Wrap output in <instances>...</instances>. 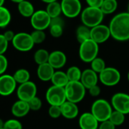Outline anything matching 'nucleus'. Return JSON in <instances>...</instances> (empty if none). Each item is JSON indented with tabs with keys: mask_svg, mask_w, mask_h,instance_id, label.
I'll use <instances>...</instances> for the list:
<instances>
[{
	"mask_svg": "<svg viewBox=\"0 0 129 129\" xmlns=\"http://www.w3.org/2000/svg\"><path fill=\"white\" fill-rule=\"evenodd\" d=\"M111 37L120 42L129 40V13L121 12L115 15L109 25Z\"/></svg>",
	"mask_w": 129,
	"mask_h": 129,
	"instance_id": "1",
	"label": "nucleus"
},
{
	"mask_svg": "<svg viewBox=\"0 0 129 129\" xmlns=\"http://www.w3.org/2000/svg\"><path fill=\"white\" fill-rule=\"evenodd\" d=\"M104 15H105L103 13L100 8L87 6L82 10L81 13V19L82 24L91 29L102 24Z\"/></svg>",
	"mask_w": 129,
	"mask_h": 129,
	"instance_id": "2",
	"label": "nucleus"
},
{
	"mask_svg": "<svg viewBox=\"0 0 129 129\" xmlns=\"http://www.w3.org/2000/svg\"><path fill=\"white\" fill-rule=\"evenodd\" d=\"M112 111L113 109L109 102L104 99H98L93 103L90 112L99 122H102L109 119Z\"/></svg>",
	"mask_w": 129,
	"mask_h": 129,
	"instance_id": "3",
	"label": "nucleus"
},
{
	"mask_svg": "<svg viewBox=\"0 0 129 129\" xmlns=\"http://www.w3.org/2000/svg\"><path fill=\"white\" fill-rule=\"evenodd\" d=\"M86 90L81 81H69L64 87L67 100L75 103H80L85 96Z\"/></svg>",
	"mask_w": 129,
	"mask_h": 129,
	"instance_id": "4",
	"label": "nucleus"
},
{
	"mask_svg": "<svg viewBox=\"0 0 129 129\" xmlns=\"http://www.w3.org/2000/svg\"><path fill=\"white\" fill-rule=\"evenodd\" d=\"M99 44L95 43L91 39L84 41L80 44L79 57L86 63H90L94 58L98 57Z\"/></svg>",
	"mask_w": 129,
	"mask_h": 129,
	"instance_id": "5",
	"label": "nucleus"
},
{
	"mask_svg": "<svg viewBox=\"0 0 129 129\" xmlns=\"http://www.w3.org/2000/svg\"><path fill=\"white\" fill-rule=\"evenodd\" d=\"M46 99L50 106H61L67 100L64 87H60L54 85L51 86L46 90Z\"/></svg>",
	"mask_w": 129,
	"mask_h": 129,
	"instance_id": "6",
	"label": "nucleus"
},
{
	"mask_svg": "<svg viewBox=\"0 0 129 129\" xmlns=\"http://www.w3.org/2000/svg\"><path fill=\"white\" fill-rule=\"evenodd\" d=\"M12 43L15 49L23 52L31 50L34 46V43L30 34L25 32H20L16 34Z\"/></svg>",
	"mask_w": 129,
	"mask_h": 129,
	"instance_id": "7",
	"label": "nucleus"
},
{
	"mask_svg": "<svg viewBox=\"0 0 129 129\" xmlns=\"http://www.w3.org/2000/svg\"><path fill=\"white\" fill-rule=\"evenodd\" d=\"M121 80L119 71L113 67H106L100 74H99V81L106 87H113L117 85Z\"/></svg>",
	"mask_w": 129,
	"mask_h": 129,
	"instance_id": "8",
	"label": "nucleus"
},
{
	"mask_svg": "<svg viewBox=\"0 0 129 129\" xmlns=\"http://www.w3.org/2000/svg\"><path fill=\"white\" fill-rule=\"evenodd\" d=\"M62 14L69 18H74L81 15L82 6L80 0H61Z\"/></svg>",
	"mask_w": 129,
	"mask_h": 129,
	"instance_id": "9",
	"label": "nucleus"
},
{
	"mask_svg": "<svg viewBox=\"0 0 129 129\" xmlns=\"http://www.w3.org/2000/svg\"><path fill=\"white\" fill-rule=\"evenodd\" d=\"M51 23V18L46 10H37L30 18V24L34 30H45L49 28Z\"/></svg>",
	"mask_w": 129,
	"mask_h": 129,
	"instance_id": "10",
	"label": "nucleus"
},
{
	"mask_svg": "<svg viewBox=\"0 0 129 129\" xmlns=\"http://www.w3.org/2000/svg\"><path fill=\"white\" fill-rule=\"evenodd\" d=\"M113 110L118 111L124 115L129 113V94L119 92L115 93L111 99Z\"/></svg>",
	"mask_w": 129,
	"mask_h": 129,
	"instance_id": "11",
	"label": "nucleus"
},
{
	"mask_svg": "<svg viewBox=\"0 0 129 129\" xmlns=\"http://www.w3.org/2000/svg\"><path fill=\"white\" fill-rule=\"evenodd\" d=\"M17 96L18 100L29 102L30 100L37 96V87L33 81H28L20 84L17 88Z\"/></svg>",
	"mask_w": 129,
	"mask_h": 129,
	"instance_id": "12",
	"label": "nucleus"
},
{
	"mask_svg": "<svg viewBox=\"0 0 129 129\" xmlns=\"http://www.w3.org/2000/svg\"><path fill=\"white\" fill-rule=\"evenodd\" d=\"M17 87V82L13 75H3L0 76V95L7 96L12 94Z\"/></svg>",
	"mask_w": 129,
	"mask_h": 129,
	"instance_id": "13",
	"label": "nucleus"
},
{
	"mask_svg": "<svg viewBox=\"0 0 129 129\" xmlns=\"http://www.w3.org/2000/svg\"><path fill=\"white\" fill-rule=\"evenodd\" d=\"M110 37L111 34L109 26L101 24L90 29V39L97 44L105 43Z\"/></svg>",
	"mask_w": 129,
	"mask_h": 129,
	"instance_id": "14",
	"label": "nucleus"
},
{
	"mask_svg": "<svg viewBox=\"0 0 129 129\" xmlns=\"http://www.w3.org/2000/svg\"><path fill=\"white\" fill-rule=\"evenodd\" d=\"M67 57L63 52L60 50H55L49 54L48 63L55 69L58 70L66 66Z\"/></svg>",
	"mask_w": 129,
	"mask_h": 129,
	"instance_id": "15",
	"label": "nucleus"
},
{
	"mask_svg": "<svg viewBox=\"0 0 129 129\" xmlns=\"http://www.w3.org/2000/svg\"><path fill=\"white\" fill-rule=\"evenodd\" d=\"M100 122L91 112H84L79 118L81 129H98Z\"/></svg>",
	"mask_w": 129,
	"mask_h": 129,
	"instance_id": "16",
	"label": "nucleus"
},
{
	"mask_svg": "<svg viewBox=\"0 0 129 129\" xmlns=\"http://www.w3.org/2000/svg\"><path fill=\"white\" fill-rule=\"evenodd\" d=\"M98 81L99 75L93 72L91 69H87L82 72L81 78L80 81L87 90L95 85H97Z\"/></svg>",
	"mask_w": 129,
	"mask_h": 129,
	"instance_id": "17",
	"label": "nucleus"
},
{
	"mask_svg": "<svg viewBox=\"0 0 129 129\" xmlns=\"http://www.w3.org/2000/svg\"><path fill=\"white\" fill-rule=\"evenodd\" d=\"M61 116L67 119L75 118L79 113V109L77 103L66 100L61 106Z\"/></svg>",
	"mask_w": 129,
	"mask_h": 129,
	"instance_id": "18",
	"label": "nucleus"
},
{
	"mask_svg": "<svg viewBox=\"0 0 129 129\" xmlns=\"http://www.w3.org/2000/svg\"><path fill=\"white\" fill-rule=\"evenodd\" d=\"M30 111L27 102L20 100L15 102L12 106V113L16 118H23L26 116Z\"/></svg>",
	"mask_w": 129,
	"mask_h": 129,
	"instance_id": "19",
	"label": "nucleus"
},
{
	"mask_svg": "<svg viewBox=\"0 0 129 129\" xmlns=\"http://www.w3.org/2000/svg\"><path fill=\"white\" fill-rule=\"evenodd\" d=\"M55 70L50 66L49 63H45L38 66L37 74L39 79L42 81L46 82L51 81Z\"/></svg>",
	"mask_w": 129,
	"mask_h": 129,
	"instance_id": "20",
	"label": "nucleus"
},
{
	"mask_svg": "<svg viewBox=\"0 0 129 129\" xmlns=\"http://www.w3.org/2000/svg\"><path fill=\"white\" fill-rule=\"evenodd\" d=\"M18 10L20 15L24 18H31L36 12L33 4L27 0H24L18 4Z\"/></svg>",
	"mask_w": 129,
	"mask_h": 129,
	"instance_id": "21",
	"label": "nucleus"
},
{
	"mask_svg": "<svg viewBox=\"0 0 129 129\" xmlns=\"http://www.w3.org/2000/svg\"><path fill=\"white\" fill-rule=\"evenodd\" d=\"M51 81L52 85L60 87H64L69 82L66 72H64L62 71H55L51 79Z\"/></svg>",
	"mask_w": 129,
	"mask_h": 129,
	"instance_id": "22",
	"label": "nucleus"
},
{
	"mask_svg": "<svg viewBox=\"0 0 129 129\" xmlns=\"http://www.w3.org/2000/svg\"><path fill=\"white\" fill-rule=\"evenodd\" d=\"M76 38L78 42L81 44L84 41L90 39V28L82 24L78 27L76 30Z\"/></svg>",
	"mask_w": 129,
	"mask_h": 129,
	"instance_id": "23",
	"label": "nucleus"
},
{
	"mask_svg": "<svg viewBox=\"0 0 129 129\" xmlns=\"http://www.w3.org/2000/svg\"><path fill=\"white\" fill-rule=\"evenodd\" d=\"M13 77L15 81L17 82V84H22L30 81V74L28 72V70L25 69H19L14 73Z\"/></svg>",
	"mask_w": 129,
	"mask_h": 129,
	"instance_id": "24",
	"label": "nucleus"
},
{
	"mask_svg": "<svg viewBox=\"0 0 129 129\" xmlns=\"http://www.w3.org/2000/svg\"><path fill=\"white\" fill-rule=\"evenodd\" d=\"M46 12H47V14L49 15L51 18L60 16L61 14L62 13L61 3L56 1V2H53V3L47 4Z\"/></svg>",
	"mask_w": 129,
	"mask_h": 129,
	"instance_id": "25",
	"label": "nucleus"
},
{
	"mask_svg": "<svg viewBox=\"0 0 129 129\" xmlns=\"http://www.w3.org/2000/svg\"><path fill=\"white\" fill-rule=\"evenodd\" d=\"M118 8L117 0H104L100 9L104 15H110L114 13Z\"/></svg>",
	"mask_w": 129,
	"mask_h": 129,
	"instance_id": "26",
	"label": "nucleus"
},
{
	"mask_svg": "<svg viewBox=\"0 0 129 129\" xmlns=\"http://www.w3.org/2000/svg\"><path fill=\"white\" fill-rule=\"evenodd\" d=\"M49 54L50 53L46 49H40L37 50L34 55V61L38 64V66H40V64H43L45 63H48Z\"/></svg>",
	"mask_w": 129,
	"mask_h": 129,
	"instance_id": "27",
	"label": "nucleus"
},
{
	"mask_svg": "<svg viewBox=\"0 0 129 129\" xmlns=\"http://www.w3.org/2000/svg\"><path fill=\"white\" fill-rule=\"evenodd\" d=\"M12 20V15L8 9L4 6L0 7V27H7Z\"/></svg>",
	"mask_w": 129,
	"mask_h": 129,
	"instance_id": "28",
	"label": "nucleus"
},
{
	"mask_svg": "<svg viewBox=\"0 0 129 129\" xmlns=\"http://www.w3.org/2000/svg\"><path fill=\"white\" fill-rule=\"evenodd\" d=\"M66 75L69 81H80L82 72L78 66H71L68 69Z\"/></svg>",
	"mask_w": 129,
	"mask_h": 129,
	"instance_id": "29",
	"label": "nucleus"
},
{
	"mask_svg": "<svg viewBox=\"0 0 129 129\" xmlns=\"http://www.w3.org/2000/svg\"><path fill=\"white\" fill-rule=\"evenodd\" d=\"M106 68V62L102 58L96 57L90 62V69L98 75L100 74Z\"/></svg>",
	"mask_w": 129,
	"mask_h": 129,
	"instance_id": "30",
	"label": "nucleus"
},
{
	"mask_svg": "<svg viewBox=\"0 0 129 129\" xmlns=\"http://www.w3.org/2000/svg\"><path fill=\"white\" fill-rule=\"evenodd\" d=\"M125 115L118 112V111H116V110H113L111 115H110V118H109V121L115 126H120L124 122V120H125Z\"/></svg>",
	"mask_w": 129,
	"mask_h": 129,
	"instance_id": "31",
	"label": "nucleus"
},
{
	"mask_svg": "<svg viewBox=\"0 0 129 129\" xmlns=\"http://www.w3.org/2000/svg\"><path fill=\"white\" fill-rule=\"evenodd\" d=\"M31 37L33 39V41L34 44H40L43 43L46 40V34L44 30H34L31 34Z\"/></svg>",
	"mask_w": 129,
	"mask_h": 129,
	"instance_id": "32",
	"label": "nucleus"
},
{
	"mask_svg": "<svg viewBox=\"0 0 129 129\" xmlns=\"http://www.w3.org/2000/svg\"><path fill=\"white\" fill-rule=\"evenodd\" d=\"M3 129H23V126L18 120L12 118L5 121Z\"/></svg>",
	"mask_w": 129,
	"mask_h": 129,
	"instance_id": "33",
	"label": "nucleus"
},
{
	"mask_svg": "<svg viewBox=\"0 0 129 129\" xmlns=\"http://www.w3.org/2000/svg\"><path fill=\"white\" fill-rule=\"evenodd\" d=\"M49 28L51 36L54 38H58L61 37V35L63 34V30H64L63 26L53 24V25H50Z\"/></svg>",
	"mask_w": 129,
	"mask_h": 129,
	"instance_id": "34",
	"label": "nucleus"
},
{
	"mask_svg": "<svg viewBox=\"0 0 129 129\" xmlns=\"http://www.w3.org/2000/svg\"><path fill=\"white\" fill-rule=\"evenodd\" d=\"M30 110L32 111H38L41 109L42 107V100L37 96L32 100H30L28 102Z\"/></svg>",
	"mask_w": 129,
	"mask_h": 129,
	"instance_id": "35",
	"label": "nucleus"
},
{
	"mask_svg": "<svg viewBox=\"0 0 129 129\" xmlns=\"http://www.w3.org/2000/svg\"><path fill=\"white\" fill-rule=\"evenodd\" d=\"M49 115L52 118H58L60 116H61V106H50L48 110Z\"/></svg>",
	"mask_w": 129,
	"mask_h": 129,
	"instance_id": "36",
	"label": "nucleus"
},
{
	"mask_svg": "<svg viewBox=\"0 0 129 129\" xmlns=\"http://www.w3.org/2000/svg\"><path fill=\"white\" fill-rule=\"evenodd\" d=\"M9 66L7 58L4 55H0V76L5 74Z\"/></svg>",
	"mask_w": 129,
	"mask_h": 129,
	"instance_id": "37",
	"label": "nucleus"
},
{
	"mask_svg": "<svg viewBox=\"0 0 129 129\" xmlns=\"http://www.w3.org/2000/svg\"><path fill=\"white\" fill-rule=\"evenodd\" d=\"M9 42L5 38L3 34H0V55H4L7 51Z\"/></svg>",
	"mask_w": 129,
	"mask_h": 129,
	"instance_id": "38",
	"label": "nucleus"
},
{
	"mask_svg": "<svg viewBox=\"0 0 129 129\" xmlns=\"http://www.w3.org/2000/svg\"><path fill=\"white\" fill-rule=\"evenodd\" d=\"M98 129H115V126L109 120H106L100 122Z\"/></svg>",
	"mask_w": 129,
	"mask_h": 129,
	"instance_id": "39",
	"label": "nucleus"
},
{
	"mask_svg": "<svg viewBox=\"0 0 129 129\" xmlns=\"http://www.w3.org/2000/svg\"><path fill=\"white\" fill-rule=\"evenodd\" d=\"M88 93L91 96L96 97V96H100V94L101 93V89L98 85H95V86L90 87V89H88Z\"/></svg>",
	"mask_w": 129,
	"mask_h": 129,
	"instance_id": "40",
	"label": "nucleus"
},
{
	"mask_svg": "<svg viewBox=\"0 0 129 129\" xmlns=\"http://www.w3.org/2000/svg\"><path fill=\"white\" fill-rule=\"evenodd\" d=\"M104 0H86V3L90 7L100 8Z\"/></svg>",
	"mask_w": 129,
	"mask_h": 129,
	"instance_id": "41",
	"label": "nucleus"
},
{
	"mask_svg": "<svg viewBox=\"0 0 129 129\" xmlns=\"http://www.w3.org/2000/svg\"><path fill=\"white\" fill-rule=\"evenodd\" d=\"M15 34L12 30H6L4 34H3V36L5 37V38L7 40V41L9 43V42H12V40H14L15 37Z\"/></svg>",
	"mask_w": 129,
	"mask_h": 129,
	"instance_id": "42",
	"label": "nucleus"
},
{
	"mask_svg": "<svg viewBox=\"0 0 129 129\" xmlns=\"http://www.w3.org/2000/svg\"><path fill=\"white\" fill-rule=\"evenodd\" d=\"M53 24L61 25V26H63V27H64V22L63 18H61L60 16H58V17H56V18H51V23H50V25H53Z\"/></svg>",
	"mask_w": 129,
	"mask_h": 129,
	"instance_id": "43",
	"label": "nucleus"
},
{
	"mask_svg": "<svg viewBox=\"0 0 129 129\" xmlns=\"http://www.w3.org/2000/svg\"><path fill=\"white\" fill-rule=\"evenodd\" d=\"M4 125H5V121L2 118H0V129H3Z\"/></svg>",
	"mask_w": 129,
	"mask_h": 129,
	"instance_id": "44",
	"label": "nucleus"
},
{
	"mask_svg": "<svg viewBox=\"0 0 129 129\" xmlns=\"http://www.w3.org/2000/svg\"><path fill=\"white\" fill-rule=\"evenodd\" d=\"M41 1H43L45 3L49 4V3H53V2H56L57 0H41Z\"/></svg>",
	"mask_w": 129,
	"mask_h": 129,
	"instance_id": "45",
	"label": "nucleus"
},
{
	"mask_svg": "<svg viewBox=\"0 0 129 129\" xmlns=\"http://www.w3.org/2000/svg\"><path fill=\"white\" fill-rule=\"evenodd\" d=\"M11 1H12L13 3H15L18 4V3H21V2L24 1V0H11Z\"/></svg>",
	"mask_w": 129,
	"mask_h": 129,
	"instance_id": "46",
	"label": "nucleus"
},
{
	"mask_svg": "<svg viewBox=\"0 0 129 129\" xmlns=\"http://www.w3.org/2000/svg\"><path fill=\"white\" fill-rule=\"evenodd\" d=\"M4 3H5V0H0V7L3 6Z\"/></svg>",
	"mask_w": 129,
	"mask_h": 129,
	"instance_id": "47",
	"label": "nucleus"
},
{
	"mask_svg": "<svg viewBox=\"0 0 129 129\" xmlns=\"http://www.w3.org/2000/svg\"><path fill=\"white\" fill-rule=\"evenodd\" d=\"M127 81H129V72H128V73H127Z\"/></svg>",
	"mask_w": 129,
	"mask_h": 129,
	"instance_id": "48",
	"label": "nucleus"
},
{
	"mask_svg": "<svg viewBox=\"0 0 129 129\" xmlns=\"http://www.w3.org/2000/svg\"><path fill=\"white\" fill-rule=\"evenodd\" d=\"M127 12L129 13V3H128V7H127Z\"/></svg>",
	"mask_w": 129,
	"mask_h": 129,
	"instance_id": "49",
	"label": "nucleus"
}]
</instances>
